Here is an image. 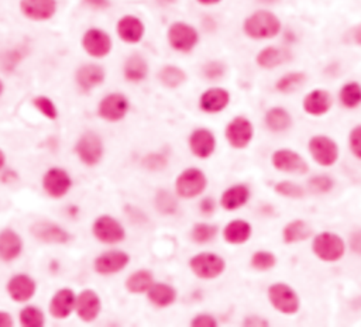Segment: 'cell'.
<instances>
[{"instance_id":"816d5d0a","label":"cell","mask_w":361,"mask_h":327,"mask_svg":"<svg viewBox=\"0 0 361 327\" xmlns=\"http://www.w3.org/2000/svg\"><path fill=\"white\" fill-rule=\"evenodd\" d=\"M201 209L205 214H210L213 210H215V202L210 199V198H206L202 200L201 203Z\"/></svg>"},{"instance_id":"9a60e30c","label":"cell","mask_w":361,"mask_h":327,"mask_svg":"<svg viewBox=\"0 0 361 327\" xmlns=\"http://www.w3.org/2000/svg\"><path fill=\"white\" fill-rule=\"evenodd\" d=\"M333 106V98L331 94L326 89H312L308 92L302 101V108L303 112L308 113L309 116H323L330 112Z\"/></svg>"},{"instance_id":"7dc6e473","label":"cell","mask_w":361,"mask_h":327,"mask_svg":"<svg viewBox=\"0 0 361 327\" xmlns=\"http://www.w3.org/2000/svg\"><path fill=\"white\" fill-rule=\"evenodd\" d=\"M348 146L354 157L361 160V124L355 126L348 137Z\"/></svg>"},{"instance_id":"7402d4cb","label":"cell","mask_w":361,"mask_h":327,"mask_svg":"<svg viewBox=\"0 0 361 327\" xmlns=\"http://www.w3.org/2000/svg\"><path fill=\"white\" fill-rule=\"evenodd\" d=\"M130 257L125 251H109L95 259V271L101 275L116 274L126 268Z\"/></svg>"},{"instance_id":"52a82bcc","label":"cell","mask_w":361,"mask_h":327,"mask_svg":"<svg viewBox=\"0 0 361 327\" xmlns=\"http://www.w3.org/2000/svg\"><path fill=\"white\" fill-rule=\"evenodd\" d=\"M81 44L85 53L96 60L108 57L113 49V41L110 36L106 32L95 27L85 32Z\"/></svg>"},{"instance_id":"db71d44e","label":"cell","mask_w":361,"mask_h":327,"mask_svg":"<svg viewBox=\"0 0 361 327\" xmlns=\"http://www.w3.org/2000/svg\"><path fill=\"white\" fill-rule=\"evenodd\" d=\"M244 324H246V326H268L267 320L260 319V317H250V319L246 320Z\"/></svg>"},{"instance_id":"b9f144b4","label":"cell","mask_w":361,"mask_h":327,"mask_svg":"<svg viewBox=\"0 0 361 327\" xmlns=\"http://www.w3.org/2000/svg\"><path fill=\"white\" fill-rule=\"evenodd\" d=\"M33 105H34V108H36L39 112H42L47 119L56 120V119L58 117V110H57L54 102H53L50 98L43 96V95H42V96H36V98L33 99Z\"/></svg>"},{"instance_id":"ac0fdd59","label":"cell","mask_w":361,"mask_h":327,"mask_svg":"<svg viewBox=\"0 0 361 327\" xmlns=\"http://www.w3.org/2000/svg\"><path fill=\"white\" fill-rule=\"evenodd\" d=\"M43 186L51 198L58 199L68 193L72 186V181L67 171L61 168H51L44 175Z\"/></svg>"},{"instance_id":"7bdbcfd3","label":"cell","mask_w":361,"mask_h":327,"mask_svg":"<svg viewBox=\"0 0 361 327\" xmlns=\"http://www.w3.org/2000/svg\"><path fill=\"white\" fill-rule=\"evenodd\" d=\"M202 74L209 81H217L222 79L226 74V65L220 61H208L202 67Z\"/></svg>"},{"instance_id":"cb8c5ba5","label":"cell","mask_w":361,"mask_h":327,"mask_svg":"<svg viewBox=\"0 0 361 327\" xmlns=\"http://www.w3.org/2000/svg\"><path fill=\"white\" fill-rule=\"evenodd\" d=\"M75 306H77L78 316L84 321L89 323V321H94L99 316L101 299L96 295V292H94L91 289H87V290H82L80 293V296L77 297Z\"/></svg>"},{"instance_id":"f907efd6","label":"cell","mask_w":361,"mask_h":327,"mask_svg":"<svg viewBox=\"0 0 361 327\" xmlns=\"http://www.w3.org/2000/svg\"><path fill=\"white\" fill-rule=\"evenodd\" d=\"M82 2L89 8L98 9V11H103L110 6V0H82Z\"/></svg>"},{"instance_id":"5bb4252c","label":"cell","mask_w":361,"mask_h":327,"mask_svg":"<svg viewBox=\"0 0 361 327\" xmlns=\"http://www.w3.org/2000/svg\"><path fill=\"white\" fill-rule=\"evenodd\" d=\"M77 154L84 164L89 167L96 165L103 155V144L101 137L94 132L84 133L78 140Z\"/></svg>"},{"instance_id":"7a4b0ae2","label":"cell","mask_w":361,"mask_h":327,"mask_svg":"<svg viewBox=\"0 0 361 327\" xmlns=\"http://www.w3.org/2000/svg\"><path fill=\"white\" fill-rule=\"evenodd\" d=\"M313 254L324 262H336L343 258L346 252V244L343 238L334 233H320L312 243Z\"/></svg>"},{"instance_id":"bcb514c9","label":"cell","mask_w":361,"mask_h":327,"mask_svg":"<svg viewBox=\"0 0 361 327\" xmlns=\"http://www.w3.org/2000/svg\"><path fill=\"white\" fill-rule=\"evenodd\" d=\"M157 207L163 213H174L177 207L174 196H171L168 192H164V191L160 192L157 195Z\"/></svg>"},{"instance_id":"4316f807","label":"cell","mask_w":361,"mask_h":327,"mask_svg":"<svg viewBox=\"0 0 361 327\" xmlns=\"http://www.w3.org/2000/svg\"><path fill=\"white\" fill-rule=\"evenodd\" d=\"M75 303H77L75 293L71 289L65 288L58 290L53 296L50 302V312L57 319H65L72 313Z\"/></svg>"},{"instance_id":"6f0895ef","label":"cell","mask_w":361,"mask_h":327,"mask_svg":"<svg viewBox=\"0 0 361 327\" xmlns=\"http://www.w3.org/2000/svg\"><path fill=\"white\" fill-rule=\"evenodd\" d=\"M257 2L261 5H275L279 2V0H257Z\"/></svg>"},{"instance_id":"9c48e42d","label":"cell","mask_w":361,"mask_h":327,"mask_svg":"<svg viewBox=\"0 0 361 327\" xmlns=\"http://www.w3.org/2000/svg\"><path fill=\"white\" fill-rule=\"evenodd\" d=\"M22 15L33 22H47L51 20L57 11V0H20L19 4Z\"/></svg>"},{"instance_id":"8d00e7d4","label":"cell","mask_w":361,"mask_h":327,"mask_svg":"<svg viewBox=\"0 0 361 327\" xmlns=\"http://www.w3.org/2000/svg\"><path fill=\"white\" fill-rule=\"evenodd\" d=\"M151 286H153V274L147 269L136 271L126 281V288L132 293L147 292Z\"/></svg>"},{"instance_id":"44dd1931","label":"cell","mask_w":361,"mask_h":327,"mask_svg":"<svg viewBox=\"0 0 361 327\" xmlns=\"http://www.w3.org/2000/svg\"><path fill=\"white\" fill-rule=\"evenodd\" d=\"M230 103V92L224 88L215 86L206 89L199 99V106L206 113L223 112Z\"/></svg>"},{"instance_id":"f546056e","label":"cell","mask_w":361,"mask_h":327,"mask_svg":"<svg viewBox=\"0 0 361 327\" xmlns=\"http://www.w3.org/2000/svg\"><path fill=\"white\" fill-rule=\"evenodd\" d=\"M251 224L247 223L246 220H233L230 222L224 230H223V237L229 244H244L247 240L251 237Z\"/></svg>"},{"instance_id":"ee69618b","label":"cell","mask_w":361,"mask_h":327,"mask_svg":"<svg viewBox=\"0 0 361 327\" xmlns=\"http://www.w3.org/2000/svg\"><path fill=\"white\" fill-rule=\"evenodd\" d=\"M308 186L313 193H327L333 189L334 182L327 175H317V177H313L309 179Z\"/></svg>"},{"instance_id":"4dcf8cb0","label":"cell","mask_w":361,"mask_h":327,"mask_svg":"<svg viewBox=\"0 0 361 327\" xmlns=\"http://www.w3.org/2000/svg\"><path fill=\"white\" fill-rule=\"evenodd\" d=\"M312 227L302 219L292 220L288 223L282 231V237L285 244H296L300 241H305L310 237Z\"/></svg>"},{"instance_id":"30bf717a","label":"cell","mask_w":361,"mask_h":327,"mask_svg":"<svg viewBox=\"0 0 361 327\" xmlns=\"http://www.w3.org/2000/svg\"><path fill=\"white\" fill-rule=\"evenodd\" d=\"M130 110V102L123 94H109L99 103V116L108 122H119L125 119Z\"/></svg>"},{"instance_id":"9f6ffc18","label":"cell","mask_w":361,"mask_h":327,"mask_svg":"<svg viewBox=\"0 0 361 327\" xmlns=\"http://www.w3.org/2000/svg\"><path fill=\"white\" fill-rule=\"evenodd\" d=\"M222 2L223 0H196V4H199L201 6H216Z\"/></svg>"},{"instance_id":"8992f818","label":"cell","mask_w":361,"mask_h":327,"mask_svg":"<svg viewBox=\"0 0 361 327\" xmlns=\"http://www.w3.org/2000/svg\"><path fill=\"white\" fill-rule=\"evenodd\" d=\"M308 147L313 161L322 167H331L338 160V147L327 136H313Z\"/></svg>"},{"instance_id":"c3c4849f","label":"cell","mask_w":361,"mask_h":327,"mask_svg":"<svg viewBox=\"0 0 361 327\" xmlns=\"http://www.w3.org/2000/svg\"><path fill=\"white\" fill-rule=\"evenodd\" d=\"M191 324L195 326V327H216L217 326L216 319L209 316V314H199V316H196L192 320Z\"/></svg>"},{"instance_id":"7c38bea8","label":"cell","mask_w":361,"mask_h":327,"mask_svg":"<svg viewBox=\"0 0 361 327\" xmlns=\"http://www.w3.org/2000/svg\"><path fill=\"white\" fill-rule=\"evenodd\" d=\"M253 136H254L253 123L243 116L234 117L226 127V139L229 144L239 150L246 148L251 143Z\"/></svg>"},{"instance_id":"603a6c76","label":"cell","mask_w":361,"mask_h":327,"mask_svg":"<svg viewBox=\"0 0 361 327\" xmlns=\"http://www.w3.org/2000/svg\"><path fill=\"white\" fill-rule=\"evenodd\" d=\"M189 147L198 158H209L216 148V139L206 129L195 130L189 137Z\"/></svg>"},{"instance_id":"ffe728a7","label":"cell","mask_w":361,"mask_h":327,"mask_svg":"<svg viewBox=\"0 0 361 327\" xmlns=\"http://www.w3.org/2000/svg\"><path fill=\"white\" fill-rule=\"evenodd\" d=\"M292 60V54L288 49L278 46H267L255 56V64L262 70H275L288 64Z\"/></svg>"},{"instance_id":"277c9868","label":"cell","mask_w":361,"mask_h":327,"mask_svg":"<svg viewBox=\"0 0 361 327\" xmlns=\"http://www.w3.org/2000/svg\"><path fill=\"white\" fill-rule=\"evenodd\" d=\"M268 299L272 307L282 314H295L300 306L299 296L293 288L282 282L272 283L268 288Z\"/></svg>"},{"instance_id":"e0dca14e","label":"cell","mask_w":361,"mask_h":327,"mask_svg":"<svg viewBox=\"0 0 361 327\" xmlns=\"http://www.w3.org/2000/svg\"><path fill=\"white\" fill-rule=\"evenodd\" d=\"M116 33L122 41L127 44H137L144 37L146 26L140 18L133 15H126L118 22Z\"/></svg>"},{"instance_id":"e575fe53","label":"cell","mask_w":361,"mask_h":327,"mask_svg":"<svg viewBox=\"0 0 361 327\" xmlns=\"http://www.w3.org/2000/svg\"><path fill=\"white\" fill-rule=\"evenodd\" d=\"M158 79L164 86H167L170 89H175L186 82L188 75L182 68H179L177 65H165L160 70Z\"/></svg>"},{"instance_id":"d4e9b609","label":"cell","mask_w":361,"mask_h":327,"mask_svg":"<svg viewBox=\"0 0 361 327\" xmlns=\"http://www.w3.org/2000/svg\"><path fill=\"white\" fill-rule=\"evenodd\" d=\"M8 292L16 302H27L36 293V282L29 275H15L8 283Z\"/></svg>"},{"instance_id":"11a10c76","label":"cell","mask_w":361,"mask_h":327,"mask_svg":"<svg viewBox=\"0 0 361 327\" xmlns=\"http://www.w3.org/2000/svg\"><path fill=\"white\" fill-rule=\"evenodd\" d=\"M351 37H353V41L361 47V25L355 26L351 32Z\"/></svg>"},{"instance_id":"d6a6232c","label":"cell","mask_w":361,"mask_h":327,"mask_svg":"<svg viewBox=\"0 0 361 327\" xmlns=\"http://www.w3.org/2000/svg\"><path fill=\"white\" fill-rule=\"evenodd\" d=\"M148 299L157 307H167L175 302L177 292L171 285L153 283V286L148 289Z\"/></svg>"},{"instance_id":"3957f363","label":"cell","mask_w":361,"mask_h":327,"mask_svg":"<svg viewBox=\"0 0 361 327\" xmlns=\"http://www.w3.org/2000/svg\"><path fill=\"white\" fill-rule=\"evenodd\" d=\"M167 39L172 50L185 54L196 49L201 37L198 30L192 25L185 22H175L170 26Z\"/></svg>"},{"instance_id":"8fae6325","label":"cell","mask_w":361,"mask_h":327,"mask_svg":"<svg viewBox=\"0 0 361 327\" xmlns=\"http://www.w3.org/2000/svg\"><path fill=\"white\" fill-rule=\"evenodd\" d=\"M272 165L275 169L286 174L303 175L309 171L308 162L293 150L281 148L272 154Z\"/></svg>"},{"instance_id":"6da1fadb","label":"cell","mask_w":361,"mask_h":327,"mask_svg":"<svg viewBox=\"0 0 361 327\" xmlns=\"http://www.w3.org/2000/svg\"><path fill=\"white\" fill-rule=\"evenodd\" d=\"M282 32L281 19L268 9H258L248 15L243 22V33L254 41L275 39Z\"/></svg>"},{"instance_id":"1f68e13d","label":"cell","mask_w":361,"mask_h":327,"mask_svg":"<svg viewBox=\"0 0 361 327\" xmlns=\"http://www.w3.org/2000/svg\"><path fill=\"white\" fill-rule=\"evenodd\" d=\"M265 124L271 132H275V133L285 132L292 126V117L286 109L275 106L267 110Z\"/></svg>"},{"instance_id":"484cf974","label":"cell","mask_w":361,"mask_h":327,"mask_svg":"<svg viewBox=\"0 0 361 327\" xmlns=\"http://www.w3.org/2000/svg\"><path fill=\"white\" fill-rule=\"evenodd\" d=\"M23 248V241L20 236L11 230H2L0 231V259L4 261H13L16 259Z\"/></svg>"},{"instance_id":"d6986e66","label":"cell","mask_w":361,"mask_h":327,"mask_svg":"<svg viewBox=\"0 0 361 327\" xmlns=\"http://www.w3.org/2000/svg\"><path fill=\"white\" fill-rule=\"evenodd\" d=\"M106 79V71L99 64H84L75 72L77 85L84 91L89 92L101 86Z\"/></svg>"},{"instance_id":"2e32d148","label":"cell","mask_w":361,"mask_h":327,"mask_svg":"<svg viewBox=\"0 0 361 327\" xmlns=\"http://www.w3.org/2000/svg\"><path fill=\"white\" fill-rule=\"evenodd\" d=\"M30 231L37 240L47 244H65L71 238L68 231L47 220H39L33 223Z\"/></svg>"},{"instance_id":"d590c367","label":"cell","mask_w":361,"mask_h":327,"mask_svg":"<svg viewBox=\"0 0 361 327\" xmlns=\"http://www.w3.org/2000/svg\"><path fill=\"white\" fill-rule=\"evenodd\" d=\"M338 101L347 109H355L361 105V85L355 81L346 82L338 91Z\"/></svg>"},{"instance_id":"4fadbf2b","label":"cell","mask_w":361,"mask_h":327,"mask_svg":"<svg viewBox=\"0 0 361 327\" xmlns=\"http://www.w3.org/2000/svg\"><path fill=\"white\" fill-rule=\"evenodd\" d=\"M94 236L105 244L120 243L126 237L123 226L112 216H101L94 223Z\"/></svg>"},{"instance_id":"836d02e7","label":"cell","mask_w":361,"mask_h":327,"mask_svg":"<svg viewBox=\"0 0 361 327\" xmlns=\"http://www.w3.org/2000/svg\"><path fill=\"white\" fill-rule=\"evenodd\" d=\"M308 81V75L302 71H295V72H288L282 75L277 82H275V89L279 94L289 95L300 89Z\"/></svg>"},{"instance_id":"f1b7e54d","label":"cell","mask_w":361,"mask_h":327,"mask_svg":"<svg viewBox=\"0 0 361 327\" xmlns=\"http://www.w3.org/2000/svg\"><path fill=\"white\" fill-rule=\"evenodd\" d=\"M123 74L127 82H143L148 77V64L140 54H133L126 60L123 65Z\"/></svg>"},{"instance_id":"681fc988","label":"cell","mask_w":361,"mask_h":327,"mask_svg":"<svg viewBox=\"0 0 361 327\" xmlns=\"http://www.w3.org/2000/svg\"><path fill=\"white\" fill-rule=\"evenodd\" d=\"M350 248L353 252L361 255V231H354L350 236Z\"/></svg>"},{"instance_id":"5b68a950","label":"cell","mask_w":361,"mask_h":327,"mask_svg":"<svg viewBox=\"0 0 361 327\" xmlns=\"http://www.w3.org/2000/svg\"><path fill=\"white\" fill-rule=\"evenodd\" d=\"M208 185L205 174L198 168H188L178 177L175 182V189L178 196L185 199H192L199 196Z\"/></svg>"},{"instance_id":"91938a15","label":"cell","mask_w":361,"mask_h":327,"mask_svg":"<svg viewBox=\"0 0 361 327\" xmlns=\"http://www.w3.org/2000/svg\"><path fill=\"white\" fill-rule=\"evenodd\" d=\"M4 91H5V85H4V82H2V79H0V96H2V94H4Z\"/></svg>"},{"instance_id":"f35d334b","label":"cell","mask_w":361,"mask_h":327,"mask_svg":"<svg viewBox=\"0 0 361 327\" xmlns=\"http://www.w3.org/2000/svg\"><path fill=\"white\" fill-rule=\"evenodd\" d=\"M277 265V257L270 251H255L251 257V267L257 271H268Z\"/></svg>"},{"instance_id":"f5cc1de1","label":"cell","mask_w":361,"mask_h":327,"mask_svg":"<svg viewBox=\"0 0 361 327\" xmlns=\"http://www.w3.org/2000/svg\"><path fill=\"white\" fill-rule=\"evenodd\" d=\"M13 326V319L9 313L0 312V327H12Z\"/></svg>"},{"instance_id":"ab89813d","label":"cell","mask_w":361,"mask_h":327,"mask_svg":"<svg viewBox=\"0 0 361 327\" xmlns=\"http://www.w3.org/2000/svg\"><path fill=\"white\" fill-rule=\"evenodd\" d=\"M20 321L25 327H42L44 324V314L40 309L29 306L22 310Z\"/></svg>"},{"instance_id":"60d3db41","label":"cell","mask_w":361,"mask_h":327,"mask_svg":"<svg viewBox=\"0 0 361 327\" xmlns=\"http://www.w3.org/2000/svg\"><path fill=\"white\" fill-rule=\"evenodd\" d=\"M275 192L281 196H285V198H289V199H302L305 196V189L298 185V184H293L291 181H282V182H278L275 185Z\"/></svg>"},{"instance_id":"f6af8a7d","label":"cell","mask_w":361,"mask_h":327,"mask_svg":"<svg viewBox=\"0 0 361 327\" xmlns=\"http://www.w3.org/2000/svg\"><path fill=\"white\" fill-rule=\"evenodd\" d=\"M23 60V54L19 50H9L0 56V65H2L4 71H12L19 65V63Z\"/></svg>"},{"instance_id":"83f0119b","label":"cell","mask_w":361,"mask_h":327,"mask_svg":"<svg viewBox=\"0 0 361 327\" xmlns=\"http://www.w3.org/2000/svg\"><path fill=\"white\" fill-rule=\"evenodd\" d=\"M250 199V189L243 185H233L232 188L226 189L220 198V205L223 209L233 212L240 209L241 206H244Z\"/></svg>"},{"instance_id":"ba28073f","label":"cell","mask_w":361,"mask_h":327,"mask_svg":"<svg viewBox=\"0 0 361 327\" xmlns=\"http://www.w3.org/2000/svg\"><path fill=\"white\" fill-rule=\"evenodd\" d=\"M189 265L194 274L202 279H215L222 275L226 268L224 259L213 252H202L195 255Z\"/></svg>"},{"instance_id":"74e56055","label":"cell","mask_w":361,"mask_h":327,"mask_svg":"<svg viewBox=\"0 0 361 327\" xmlns=\"http://www.w3.org/2000/svg\"><path fill=\"white\" fill-rule=\"evenodd\" d=\"M217 234V227L208 223H199L192 229V240L198 244L212 241Z\"/></svg>"},{"instance_id":"680465c9","label":"cell","mask_w":361,"mask_h":327,"mask_svg":"<svg viewBox=\"0 0 361 327\" xmlns=\"http://www.w3.org/2000/svg\"><path fill=\"white\" fill-rule=\"evenodd\" d=\"M5 162H6V157H5V153L0 150V169H2L5 167Z\"/></svg>"}]
</instances>
